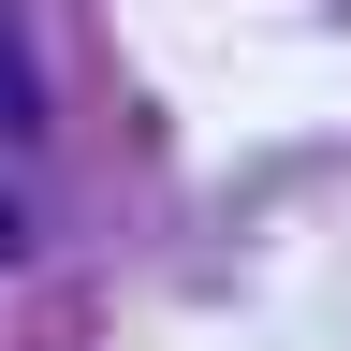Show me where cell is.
I'll return each instance as SVG.
<instances>
[{"label": "cell", "instance_id": "cell-1", "mask_svg": "<svg viewBox=\"0 0 351 351\" xmlns=\"http://www.w3.org/2000/svg\"><path fill=\"white\" fill-rule=\"evenodd\" d=\"M44 132V73H29V29H15V0H0V147H29Z\"/></svg>", "mask_w": 351, "mask_h": 351}]
</instances>
